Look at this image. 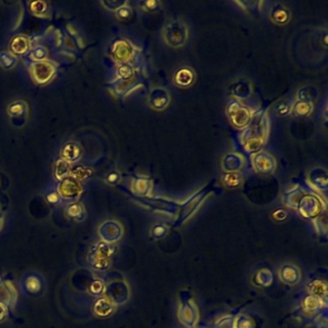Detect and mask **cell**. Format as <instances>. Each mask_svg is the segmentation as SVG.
Here are the masks:
<instances>
[{
  "label": "cell",
  "mask_w": 328,
  "mask_h": 328,
  "mask_svg": "<svg viewBox=\"0 0 328 328\" xmlns=\"http://www.w3.org/2000/svg\"><path fill=\"white\" fill-rule=\"evenodd\" d=\"M29 44H28V41L26 38L24 37H16L15 40L12 42V48L14 49V51L16 53H20L22 54L25 52L28 48Z\"/></svg>",
  "instance_id": "cell-2"
},
{
  "label": "cell",
  "mask_w": 328,
  "mask_h": 328,
  "mask_svg": "<svg viewBox=\"0 0 328 328\" xmlns=\"http://www.w3.org/2000/svg\"><path fill=\"white\" fill-rule=\"evenodd\" d=\"M17 63V59L12 53H0V67L5 70L13 68Z\"/></svg>",
  "instance_id": "cell-3"
},
{
  "label": "cell",
  "mask_w": 328,
  "mask_h": 328,
  "mask_svg": "<svg viewBox=\"0 0 328 328\" xmlns=\"http://www.w3.org/2000/svg\"><path fill=\"white\" fill-rule=\"evenodd\" d=\"M33 69V76L39 84L48 82L49 79L52 78L53 74L55 72L52 64L47 62L35 63Z\"/></svg>",
  "instance_id": "cell-1"
}]
</instances>
